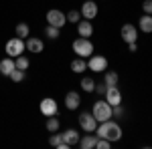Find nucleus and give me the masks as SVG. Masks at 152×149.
<instances>
[{
  "mask_svg": "<svg viewBox=\"0 0 152 149\" xmlns=\"http://www.w3.org/2000/svg\"><path fill=\"white\" fill-rule=\"evenodd\" d=\"M71 46H73V53H75L77 57H81V58H89L91 55H94V42H91L89 38L79 36V38L73 40Z\"/></svg>",
  "mask_w": 152,
  "mask_h": 149,
  "instance_id": "nucleus-3",
  "label": "nucleus"
},
{
  "mask_svg": "<svg viewBox=\"0 0 152 149\" xmlns=\"http://www.w3.org/2000/svg\"><path fill=\"white\" fill-rule=\"evenodd\" d=\"M97 133V137L102 139H107L110 143H116V141H120L122 139V127L118 125L116 121H112V119H107V121H102L99 125H97V129H95Z\"/></svg>",
  "mask_w": 152,
  "mask_h": 149,
  "instance_id": "nucleus-1",
  "label": "nucleus"
},
{
  "mask_svg": "<svg viewBox=\"0 0 152 149\" xmlns=\"http://www.w3.org/2000/svg\"><path fill=\"white\" fill-rule=\"evenodd\" d=\"M16 69V65H14V58L12 57H4L0 60V75H4V77H10V73Z\"/></svg>",
  "mask_w": 152,
  "mask_h": 149,
  "instance_id": "nucleus-16",
  "label": "nucleus"
},
{
  "mask_svg": "<svg viewBox=\"0 0 152 149\" xmlns=\"http://www.w3.org/2000/svg\"><path fill=\"white\" fill-rule=\"evenodd\" d=\"M142 10H144V14H152V0H144L142 2Z\"/></svg>",
  "mask_w": 152,
  "mask_h": 149,
  "instance_id": "nucleus-32",
  "label": "nucleus"
},
{
  "mask_svg": "<svg viewBox=\"0 0 152 149\" xmlns=\"http://www.w3.org/2000/svg\"><path fill=\"white\" fill-rule=\"evenodd\" d=\"M105 101L112 105V107H116V105H122V93H120V89H118V85H114V87H107V91H105Z\"/></svg>",
  "mask_w": 152,
  "mask_h": 149,
  "instance_id": "nucleus-12",
  "label": "nucleus"
},
{
  "mask_svg": "<svg viewBox=\"0 0 152 149\" xmlns=\"http://www.w3.org/2000/svg\"><path fill=\"white\" fill-rule=\"evenodd\" d=\"M47 22L51 26H57V28H63L65 24H67V14L65 12H61L59 8H51L47 12Z\"/></svg>",
  "mask_w": 152,
  "mask_h": 149,
  "instance_id": "nucleus-6",
  "label": "nucleus"
},
{
  "mask_svg": "<svg viewBox=\"0 0 152 149\" xmlns=\"http://www.w3.org/2000/svg\"><path fill=\"white\" fill-rule=\"evenodd\" d=\"M105 91H107V85H105L104 81H102V83H95V91L94 93H97V95H105Z\"/></svg>",
  "mask_w": 152,
  "mask_h": 149,
  "instance_id": "nucleus-30",
  "label": "nucleus"
},
{
  "mask_svg": "<svg viewBox=\"0 0 152 149\" xmlns=\"http://www.w3.org/2000/svg\"><path fill=\"white\" fill-rule=\"evenodd\" d=\"M95 141H97V135H91V133H89V135H83L77 145H81V149H94Z\"/></svg>",
  "mask_w": 152,
  "mask_h": 149,
  "instance_id": "nucleus-20",
  "label": "nucleus"
},
{
  "mask_svg": "<svg viewBox=\"0 0 152 149\" xmlns=\"http://www.w3.org/2000/svg\"><path fill=\"white\" fill-rule=\"evenodd\" d=\"M77 121H79V127H81L85 133H95V129H97V121H95V117L91 115V111H89V113H87V111L81 113Z\"/></svg>",
  "mask_w": 152,
  "mask_h": 149,
  "instance_id": "nucleus-7",
  "label": "nucleus"
},
{
  "mask_svg": "<svg viewBox=\"0 0 152 149\" xmlns=\"http://www.w3.org/2000/svg\"><path fill=\"white\" fill-rule=\"evenodd\" d=\"M61 135H63V141H65L69 147L77 145V143H79V139H81V135H79V131H77V129H65Z\"/></svg>",
  "mask_w": 152,
  "mask_h": 149,
  "instance_id": "nucleus-15",
  "label": "nucleus"
},
{
  "mask_svg": "<svg viewBox=\"0 0 152 149\" xmlns=\"http://www.w3.org/2000/svg\"><path fill=\"white\" fill-rule=\"evenodd\" d=\"M24 48L28 50V53H33V55H39V53H43L45 50V42H43V38H37V36H26L24 38Z\"/></svg>",
  "mask_w": 152,
  "mask_h": 149,
  "instance_id": "nucleus-11",
  "label": "nucleus"
},
{
  "mask_svg": "<svg viewBox=\"0 0 152 149\" xmlns=\"http://www.w3.org/2000/svg\"><path fill=\"white\" fill-rule=\"evenodd\" d=\"M120 36H122V40L128 45V42H136L138 40V28L134 26V24H122V28H120Z\"/></svg>",
  "mask_w": 152,
  "mask_h": 149,
  "instance_id": "nucleus-8",
  "label": "nucleus"
},
{
  "mask_svg": "<svg viewBox=\"0 0 152 149\" xmlns=\"http://www.w3.org/2000/svg\"><path fill=\"white\" fill-rule=\"evenodd\" d=\"M112 105L107 103L105 99H99V101H95L94 107H91V115L95 117V121L97 123H102V121H107V119H112Z\"/></svg>",
  "mask_w": 152,
  "mask_h": 149,
  "instance_id": "nucleus-2",
  "label": "nucleus"
},
{
  "mask_svg": "<svg viewBox=\"0 0 152 149\" xmlns=\"http://www.w3.org/2000/svg\"><path fill=\"white\" fill-rule=\"evenodd\" d=\"M24 50V38H18V36H14V38H8L6 40V45H4V53H6V57H12L16 58L18 55H23Z\"/></svg>",
  "mask_w": 152,
  "mask_h": 149,
  "instance_id": "nucleus-4",
  "label": "nucleus"
},
{
  "mask_svg": "<svg viewBox=\"0 0 152 149\" xmlns=\"http://www.w3.org/2000/svg\"><path fill=\"white\" fill-rule=\"evenodd\" d=\"M81 18H87V20H94L95 16H97V12H99V8H97V2L95 0H85L81 4Z\"/></svg>",
  "mask_w": 152,
  "mask_h": 149,
  "instance_id": "nucleus-10",
  "label": "nucleus"
},
{
  "mask_svg": "<svg viewBox=\"0 0 152 149\" xmlns=\"http://www.w3.org/2000/svg\"><path fill=\"white\" fill-rule=\"evenodd\" d=\"M110 147H112V143H110L107 139L97 137V141H95V147H94V149H110Z\"/></svg>",
  "mask_w": 152,
  "mask_h": 149,
  "instance_id": "nucleus-29",
  "label": "nucleus"
},
{
  "mask_svg": "<svg viewBox=\"0 0 152 149\" xmlns=\"http://www.w3.org/2000/svg\"><path fill=\"white\" fill-rule=\"evenodd\" d=\"M39 109H41V113L45 115V117H53V115H57L59 111V105L55 99H51V97H45L41 103H39Z\"/></svg>",
  "mask_w": 152,
  "mask_h": 149,
  "instance_id": "nucleus-9",
  "label": "nucleus"
},
{
  "mask_svg": "<svg viewBox=\"0 0 152 149\" xmlns=\"http://www.w3.org/2000/svg\"><path fill=\"white\" fill-rule=\"evenodd\" d=\"M71 71H73L75 75H81L83 71H87V60L81 58V57L73 58V60H71Z\"/></svg>",
  "mask_w": 152,
  "mask_h": 149,
  "instance_id": "nucleus-19",
  "label": "nucleus"
},
{
  "mask_svg": "<svg viewBox=\"0 0 152 149\" xmlns=\"http://www.w3.org/2000/svg\"><path fill=\"white\" fill-rule=\"evenodd\" d=\"M128 50L130 53H136V50H138V45H136V42H128Z\"/></svg>",
  "mask_w": 152,
  "mask_h": 149,
  "instance_id": "nucleus-33",
  "label": "nucleus"
},
{
  "mask_svg": "<svg viewBox=\"0 0 152 149\" xmlns=\"http://www.w3.org/2000/svg\"><path fill=\"white\" fill-rule=\"evenodd\" d=\"M79 105H81V97H79L77 91H69L67 95H65V107H67L69 111L79 109Z\"/></svg>",
  "mask_w": 152,
  "mask_h": 149,
  "instance_id": "nucleus-14",
  "label": "nucleus"
},
{
  "mask_svg": "<svg viewBox=\"0 0 152 149\" xmlns=\"http://www.w3.org/2000/svg\"><path fill=\"white\" fill-rule=\"evenodd\" d=\"M49 145H51V147H57V149H69V145L63 141V135H61L59 131H55V133L49 137Z\"/></svg>",
  "mask_w": 152,
  "mask_h": 149,
  "instance_id": "nucleus-17",
  "label": "nucleus"
},
{
  "mask_svg": "<svg viewBox=\"0 0 152 149\" xmlns=\"http://www.w3.org/2000/svg\"><path fill=\"white\" fill-rule=\"evenodd\" d=\"M77 35L83 36V38H91V35H94V24H91V20L81 18L77 22Z\"/></svg>",
  "mask_w": 152,
  "mask_h": 149,
  "instance_id": "nucleus-13",
  "label": "nucleus"
},
{
  "mask_svg": "<svg viewBox=\"0 0 152 149\" xmlns=\"http://www.w3.org/2000/svg\"><path fill=\"white\" fill-rule=\"evenodd\" d=\"M45 127H47L49 133H55V131H59V127H61V121L57 119V115H53V117H47V123H45Z\"/></svg>",
  "mask_w": 152,
  "mask_h": 149,
  "instance_id": "nucleus-23",
  "label": "nucleus"
},
{
  "mask_svg": "<svg viewBox=\"0 0 152 149\" xmlns=\"http://www.w3.org/2000/svg\"><path fill=\"white\" fill-rule=\"evenodd\" d=\"M79 20H81V12H79V10H69V12H67V22L77 24Z\"/></svg>",
  "mask_w": 152,
  "mask_h": 149,
  "instance_id": "nucleus-28",
  "label": "nucleus"
},
{
  "mask_svg": "<svg viewBox=\"0 0 152 149\" xmlns=\"http://www.w3.org/2000/svg\"><path fill=\"white\" fill-rule=\"evenodd\" d=\"M14 32L18 38H26V36H31V26H28V22H16Z\"/></svg>",
  "mask_w": 152,
  "mask_h": 149,
  "instance_id": "nucleus-21",
  "label": "nucleus"
},
{
  "mask_svg": "<svg viewBox=\"0 0 152 149\" xmlns=\"http://www.w3.org/2000/svg\"><path fill=\"white\" fill-rule=\"evenodd\" d=\"M79 87H81V91H85V93H94L95 91V81L91 79V77H83Z\"/></svg>",
  "mask_w": 152,
  "mask_h": 149,
  "instance_id": "nucleus-24",
  "label": "nucleus"
},
{
  "mask_svg": "<svg viewBox=\"0 0 152 149\" xmlns=\"http://www.w3.org/2000/svg\"><path fill=\"white\" fill-rule=\"evenodd\" d=\"M87 69L91 73H104L107 71V58L104 55H91L87 58Z\"/></svg>",
  "mask_w": 152,
  "mask_h": 149,
  "instance_id": "nucleus-5",
  "label": "nucleus"
},
{
  "mask_svg": "<svg viewBox=\"0 0 152 149\" xmlns=\"http://www.w3.org/2000/svg\"><path fill=\"white\" fill-rule=\"evenodd\" d=\"M138 28H140L142 32L150 35L152 32V14H142L140 20H138Z\"/></svg>",
  "mask_w": 152,
  "mask_h": 149,
  "instance_id": "nucleus-18",
  "label": "nucleus"
},
{
  "mask_svg": "<svg viewBox=\"0 0 152 149\" xmlns=\"http://www.w3.org/2000/svg\"><path fill=\"white\" fill-rule=\"evenodd\" d=\"M59 30H61V28L47 24V28H45V36H47L49 40H57V38H59Z\"/></svg>",
  "mask_w": 152,
  "mask_h": 149,
  "instance_id": "nucleus-26",
  "label": "nucleus"
},
{
  "mask_svg": "<svg viewBox=\"0 0 152 149\" xmlns=\"http://www.w3.org/2000/svg\"><path fill=\"white\" fill-rule=\"evenodd\" d=\"M24 77H26V71L14 69V71L10 73V77H8V79H10L12 83H20V81H24Z\"/></svg>",
  "mask_w": 152,
  "mask_h": 149,
  "instance_id": "nucleus-27",
  "label": "nucleus"
},
{
  "mask_svg": "<svg viewBox=\"0 0 152 149\" xmlns=\"http://www.w3.org/2000/svg\"><path fill=\"white\" fill-rule=\"evenodd\" d=\"M112 117H116V119H122V117H124V109H122V105H116V107L112 109Z\"/></svg>",
  "mask_w": 152,
  "mask_h": 149,
  "instance_id": "nucleus-31",
  "label": "nucleus"
},
{
  "mask_svg": "<svg viewBox=\"0 0 152 149\" xmlns=\"http://www.w3.org/2000/svg\"><path fill=\"white\" fill-rule=\"evenodd\" d=\"M118 81H120V77H118L116 71H104V83L107 85V87L118 85Z\"/></svg>",
  "mask_w": 152,
  "mask_h": 149,
  "instance_id": "nucleus-22",
  "label": "nucleus"
},
{
  "mask_svg": "<svg viewBox=\"0 0 152 149\" xmlns=\"http://www.w3.org/2000/svg\"><path fill=\"white\" fill-rule=\"evenodd\" d=\"M14 65H16V69L26 71L31 67V60H28V57H24V55H18V57L14 58Z\"/></svg>",
  "mask_w": 152,
  "mask_h": 149,
  "instance_id": "nucleus-25",
  "label": "nucleus"
}]
</instances>
